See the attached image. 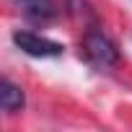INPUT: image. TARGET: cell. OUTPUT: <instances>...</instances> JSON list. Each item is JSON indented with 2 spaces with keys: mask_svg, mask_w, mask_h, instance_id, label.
<instances>
[{
  "mask_svg": "<svg viewBox=\"0 0 132 132\" xmlns=\"http://www.w3.org/2000/svg\"><path fill=\"white\" fill-rule=\"evenodd\" d=\"M13 44L31 57H60L65 52V47L60 42L47 39V36L34 34V31H13Z\"/></svg>",
  "mask_w": 132,
  "mask_h": 132,
  "instance_id": "obj_2",
  "label": "cell"
},
{
  "mask_svg": "<svg viewBox=\"0 0 132 132\" xmlns=\"http://www.w3.org/2000/svg\"><path fill=\"white\" fill-rule=\"evenodd\" d=\"M16 5L31 21H52L57 16V3L54 0H16Z\"/></svg>",
  "mask_w": 132,
  "mask_h": 132,
  "instance_id": "obj_3",
  "label": "cell"
},
{
  "mask_svg": "<svg viewBox=\"0 0 132 132\" xmlns=\"http://www.w3.org/2000/svg\"><path fill=\"white\" fill-rule=\"evenodd\" d=\"M80 47H83L86 60L91 65H96V68H111V65H117V60H119L117 44L106 34H101V31H88L83 36V44Z\"/></svg>",
  "mask_w": 132,
  "mask_h": 132,
  "instance_id": "obj_1",
  "label": "cell"
},
{
  "mask_svg": "<svg viewBox=\"0 0 132 132\" xmlns=\"http://www.w3.org/2000/svg\"><path fill=\"white\" fill-rule=\"evenodd\" d=\"M23 104H26L23 88L16 86L13 80L3 78V80H0V106H3V111L5 114H16V111L23 109Z\"/></svg>",
  "mask_w": 132,
  "mask_h": 132,
  "instance_id": "obj_4",
  "label": "cell"
}]
</instances>
